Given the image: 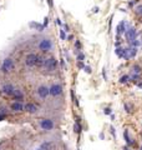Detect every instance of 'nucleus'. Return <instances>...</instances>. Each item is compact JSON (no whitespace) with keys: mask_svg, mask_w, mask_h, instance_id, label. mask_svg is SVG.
Here are the masks:
<instances>
[{"mask_svg":"<svg viewBox=\"0 0 142 150\" xmlns=\"http://www.w3.org/2000/svg\"><path fill=\"white\" fill-rule=\"evenodd\" d=\"M46 1H47V5H49L50 9L54 8V0H46Z\"/></svg>","mask_w":142,"mask_h":150,"instance_id":"nucleus-35","label":"nucleus"},{"mask_svg":"<svg viewBox=\"0 0 142 150\" xmlns=\"http://www.w3.org/2000/svg\"><path fill=\"white\" fill-rule=\"evenodd\" d=\"M124 138H125V142H126V144L129 145V146H131V145H134L135 143H134V140H132L130 137H129V130H125L124 131Z\"/></svg>","mask_w":142,"mask_h":150,"instance_id":"nucleus-18","label":"nucleus"},{"mask_svg":"<svg viewBox=\"0 0 142 150\" xmlns=\"http://www.w3.org/2000/svg\"><path fill=\"white\" fill-rule=\"evenodd\" d=\"M134 11L137 16H142V3L137 4V5L134 8Z\"/></svg>","mask_w":142,"mask_h":150,"instance_id":"nucleus-21","label":"nucleus"},{"mask_svg":"<svg viewBox=\"0 0 142 150\" xmlns=\"http://www.w3.org/2000/svg\"><path fill=\"white\" fill-rule=\"evenodd\" d=\"M129 6H130V8L134 6V1H129Z\"/></svg>","mask_w":142,"mask_h":150,"instance_id":"nucleus-44","label":"nucleus"},{"mask_svg":"<svg viewBox=\"0 0 142 150\" xmlns=\"http://www.w3.org/2000/svg\"><path fill=\"white\" fill-rule=\"evenodd\" d=\"M64 29L66 30V33L70 31V28H69V25H67V24H64Z\"/></svg>","mask_w":142,"mask_h":150,"instance_id":"nucleus-40","label":"nucleus"},{"mask_svg":"<svg viewBox=\"0 0 142 150\" xmlns=\"http://www.w3.org/2000/svg\"><path fill=\"white\" fill-rule=\"evenodd\" d=\"M11 99H13V100H15V101H24V99H25L24 91L21 90L20 88H15V91L13 93Z\"/></svg>","mask_w":142,"mask_h":150,"instance_id":"nucleus-13","label":"nucleus"},{"mask_svg":"<svg viewBox=\"0 0 142 150\" xmlns=\"http://www.w3.org/2000/svg\"><path fill=\"white\" fill-rule=\"evenodd\" d=\"M40 148L42 150H53L54 149V143L53 142H44L40 144Z\"/></svg>","mask_w":142,"mask_h":150,"instance_id":"nucleus-17","label":"nucleus"},{"mask_svg":"<svg viewBox=\"0 0 142 150\" xmlns=\"http://www.w3.org/2000/svg\"><path fill=\"white\" fill-rule=\"evenodd\" d=\"M110 118H111V120H113V119H115V115L111 114V115H110Z\"/></svg>","mask_w":142,"mask_h":150,"instance_id":"nucleus-45","label":"nucleus"},{"mask_svg":"<svg viewBox=\"0 0 142 150\" xmlns=\"http://www.w3.org/2000/svg\"><path fill=\"white\" fill-rule=\"evenodd\" d=\"M37 48H39V50L41 51L42 54H47L50 53L51 50H53L54 48V41L51 38H41V39L39 40V44H37Z\"/></svg>","mask_w":142,"mask_h":150,"instance_id":"nucleus-1","label":"nucleus"},{"mask_svg":"<svg viewBox=\"0 0 142 150\" xmlns=\"http://www.w3.org/2000/svg\"><path fill=\"white\" fill-rule=\"evenodd\" d=\"M34 150H42V149H41V148L39 146V148H36V149H34Z\"/></svg>","mask_w":142,"mask_h":150,"instance_id":"nucleus-46","label":"nucleus"},{"mask_svg":"<svg viewBox=\"0 0 142 150\" xmlns=\"http://www.w3.org/2000/svg\"><path fill=\"white\" fill-rule=\"evenodd\" d=\"M59 64H60V67L63 68V69H65V68H66V65H65V60H64L63 58H61V60L59 62Z\"/></svg>","mask_w":142,"mask_h":150,"instance_id":"nucleus-36","label":"nucleus"},{"mask_svg":"<svg viewBox=\"0 0 142 150\" xmlns=\"http://www.w3.org/2000/svg\"><path fill=\"white\" fill-rule=\"evenodd\" d=\"M110 133L112 134V137H113V139H116V129L113 128L112 125H110Z\"/></svg>","mask_w":142,"mask_h":150,"instance_id":"nucleus-31","label":"nucleus"},{"mask_svg":"<svg viewBox=\"0 0 142 150\" xmlns=\"http://www.w3.org/2000/svg\"><path fill=\"white\" fill-rule=\"evenodd\" d=\"M124 108H125V110L127 114H130V112H132V105H130L129 103H125L124 104Z\"/></svg>","mask_w":142,"mask_h":150,"instance_id":"nucleus-28","label":"nucleus"},{"mask_svg":"<svg viewBox=\"0 0 142 150\" xmlns=\"http://www.w3.org/2000/svg\"><path fill=\"white\" fill-rule=\"evenodd\" d=\"M49 90H50V96L58 98V96H60L61 94H63L64 86H63V84H61V83L54 81V83H51L49 85Z\"/></svg>","mask_w":142,"mask_h":150,"instance_id":"nucleus-6","label":"nucleus"},{"mask_svg":"<svg viewBox=\"0 0 142 150\" xmlns=\"http://www.w3.org/2000/svg\"><path fill=\"white\" fill-rule=\"evenodd\" d=\"M6 115H8V111L5 108H0V120H4L6 118Z\"/></svg>","mask_w":142,"mask_h":150,"instance_id":"nucleus-26","label":"nucleus"},{"mask_svg":"<svg viewBox=\"0 0 142 150\" xmlns=\"http://www.w3.org/2000/svg\"><path fill=\"white\" fill-rule=\"evenodd\" d=\"M98 10H100V8H98V6H93V8L91 9L92 14H97V13H98Z\"/></svg>","mask_w":142,"mask_h":150,"instance_id":"nucleus-37","label":"nucleus"},{"mask_svg":"<svg viewBox=\"0 0 142 150\" xmlns=\"http://www.w3.org/2000/svg\"><path fill=\"white\" fill-rule=\"evenodd\" d=\"M29 26L30 28H34V29L37 30V31H44V29H45V25L44 24H40V23H36V21L30 23Z\"/></svg>","mask_w":142,"mask_h":150,"instance_id":"nucleus-16","label":"nucleus"},{"mask_svg":"<svg viewBox=\"0 0 142 150\" xmlns=\"http://www.w3.org/2000/svg\"><path fill=\"white\" fill-rule=\"evenodd\" d=\"M47 24H49V18H47V16H46V18L44 19V25H45V28L47 26Z\"/></svg>","mask_w":142,"mask_h":150,"instance_id":"nucleus-39","label":"nucleus"},{"mask_svg":"<svg viewBox=\"0 0 142 150\" xmlns=\"http://www.w3.org/2000/svg\"><path fill=\"white\" fill-rule=\"evenodd\" d=\"M141 138H142V133H141Z\"/></svg>","mask_w":142,"mask_h":150,"instance_id":"nucleus-49","label":"nucleus"},{"mask_svg":"<svg viewBox=\"0 0 142 150\" xmlns=\"http://www.w3.org/2000/svg\"><path fill=\"white\" fill-rule=\"evenodd\" d=\"M76 65H77V68H79L80 70H84V68H85V63H84V62H77Z\"/></svg>","mask_w":142,"mask_h":150,"instance_id":"nucleus-32","label":"nucleus"},{"mask_svg":"<svg viewBox=\"0 0 142 150\" xmlns=\"http://www.w3.org/2000/svg\"><path fill=\"white\" fill-rule=\"evenodd\" d=\"M125 35H126V39H127V41H129V44H131L132 41L136 40L137 36H138V34H137V30L135 29L134 26H129V28H127Z\"/></svg>","mask_w":142,"mask_h":150,"instance_id":"nucleus-10","label":"nucleus"},{"mask_svg":"<svg viewBox=\"0 0 142 150\" xmlns=\"http://www.w3.org/2000/svg\"><path fill=\"white\" fill-rule=\"evenodd\" d=\"M74 130H75V133H76V134H80V133H81L82 128H81V124H80V120H79V119L76 120V123L74 124Z\"/></svg>","mask_w":142,"mask_h":150,"instance_id":"nucleus-22","label":"nucleus"},{"mask_svg":"<svg viewBox=\"0 0 142 150\" xmlns=\"http://www.w3.org/2000/svg\"><path fill=\"white\" fill-rule=\"evenodd\" d=\"M115 53L116 55L118 56L120 59H125V60H129V53H127V48H124V46H117L116 50H115Z\"/></svg>","mask_w":142,"mask_h":150,"instance_id":"nucleus-12","label":"nucleus"},{"mask_svg":"<svg viewBox=\"0 0 142 150\" xmlns=\"http://www.w3.org/2000/svg\"><path fill=\"white\" fill-rule=\"evenodd\" d=\"M55 20H56V24H58L60 28H63V26H64V24H63V21H61V19H60V18H56Z\"/></svg>","mask_w":142,"mask_h":150,"instance_id":"nucleus-34","label":"nucleus"},{"mask_svg":"<svg viewBox=\"0 0 142 150\" xmlns=\"http://www.w3.org/2000/svg\"><path fill=\"white\" fill-rule=\"evenodd\" d=\"M58 67H59L58 59H56L54 55H49L45 58V63H44L42 69H45V71H47V73H54L58 70Z\"/></svg>","mask_w":142,"mask_h":150,"instance_id":"nucleus-2","label":"nucleus"},{"mask_svg":"<svg viewBox=\"0 0 142 150\" xmlns=\"http://www.w3.org/2000/svg\"><path fill=\"white\" fill-rule=\"evenodd\" d=\"M137 86L142 89V81H138V83H137Z\"/></svg>","mask_w":142,"mask_h":150,"instance_id":"nucleus-43","label":"nucleus"},{"mask_svg":"<svg viewBox=\"0 0 142 150\" xmlns=\"http://www.w3.org/2000/svg\"><path fill=\"white\" fill-rule=\"evenodd\" d=\"M24 63H25V67L32 69V68H36V64H37V54L35 53H27L24 58Z\"/></svg>","mask_w":142,"mask_h":150,"instance_id":"nucleus-7","label":"nucleus"},{"mask_svg":"<svg viewBox=\"0 0 142 150\" xmlns=\"http://www.w3.org/2000/svg\"><path fill=\"white\" fill-rule=\"evenodd\" d=\"M102 76H103V80H107V76H106V69H105V68L102 69Z\"/></svg>","mask_w":142,"mask_h":150,"instance_id":"nucleus-38","label":"nucleus"},{"mask_svg":"<svg viewBox=\"0 0 142 150\" xmlns=\"http://www.w3.org/2000/svg\"><path fill=\"white\" fill-rule=\"evenodd\" d=\"M84 70H85V73H86V74H92V68L89 67V65H85Z\"/></svg>","mask_w":142,"mask_h":150,"instance_id":"nucleus-30","label":"nucleus"},{"mask_svg":"<svg viewBox=\"0 0 142 150\" xmlns=\"http://www.w3.org/2000/svg\"><path fill=\"white\" fill-rule=\"evenodd\" d=\"M9 109H10V111L13 112H22L25 111V104H24V101H11L10 105H9Z\"/></svg>","mask_w":142,"mask_h":150,"instance_id":"nucleus-9","label":"nucleus"},{"mask_svg":"<svg viewBox=\"0 0 142 150\" xmlns=\"http://www.w3.org/2000/svg\"><path fill=\"white\" fill-rule=\"evenodd\" d=\"M140 150H142V145H141V148H140Z\"/></svg>","mask_w":142,"mask_h":150,"instance_id":"nucleus-48","label":"nucleus"},{"mask_svg":"<svg viewBox=\"0 0 142 150\" xmlns=\"http://www.w3.org/2000/svg\"><path fill=\"white\" fill-rule=\"evenodd\" d=\"M103 112H105L106 115H111V114H112V109H111V108H105Z\"/></svg>","mask_w":142,"mask_h":150,"instance_id":"nucleus-33","label":"nucleus"},{"mask_svg":"<svg viewBox=\"0 0 142 150\" xmlns=\"http://www.w3.org/2000/svg\"><path fill=\"white\" fill-rule=\"evenodd\" d=\"M14 91H15V85L11 83H5L0 88V93H1L4 96H8V98H11Z\"/></svg>","mask_w":142,"mask_h":150,"instance_id":"nucleus-8","label":"nucleus"},{"mask_svg":"<svg viewBox=\"0 0 142 150\" xmlns=\"http://www.w3.org/2000/svg\"><path fill=\"white\" fill-rule=\"evenodd\" d=\"M41 1H44V0H41Z\"/></svg>","mask_w":142,"mask_h":150,"instance_id":"nucleus-50","label":"nucleus"},{"mask_svg":"<svg viewBox=\"0 0 142 150\" xmlns=\"http://www.w3.org/2000/svg\"><path fill=\"white\" fill-rule=\"evenodd\" d=\"M70 95H71V100L75 103V105H77V106H79V101H77L76 95H75V90H74V89H71V90H70Z\"/></svg>","mask_w":142,"mask_h":150,"instance_id":"nucleus-25","label":"nucleus"},{"mask_svg":"<svg viewBox=\"0 0 142 150\" xmlns=\"http://www.w3.org/2000/svg\"><path fill=\"white\" fill-rule=\"evenodd\" d=\"M127 24H126V21L125 20H122L118 23V25H117V29H116V33H117V35H124L126 30H127Z\"/></svg>","mask_w":142,"mask_h":150,"instance_id":"nucleus-14","label":"nucleus"},{"mask_svg":"<svg viewBox=\"0 0 142 150\" xmlns=\"http://www.w3.org/2000/svg\"><path fill=\"white\" fill-rule=\"evenodd\" d=\"M14 67H15L14 59L11 58V56H6V58L3 60L1 65H0V71H1L3 74H9L14 69Z\"/></svg>","mask_w":142,"mask_h":150,"instance_id":"nucleus-5","label":"nucleus"},{"mask_svg":"<svg viewBox=\"0 0 142 150\" xmlns=\"http://www.w3.org/2000/svg\"><path fill=\"white\" fill-rule=\"evenodd\" d=\"M67 40H69V41H72V40H74V35H72V34L67 35Z\"/></svg>","mask_w":142,"mask_h":150,"instance_id":"nucleus-41","label":"nucleus"},{"mask_svg":"<svg viewBox=\"0 0 142 150\" xmlns=\"http://www.w3.org/2000/svg\"><path fill=\"white\" fill-rule=\"evenodd\" d=\"M132 74H141V71H142V69H141V67L138 64H135V65H132Z\"/></svg>","mask_w":142,"mask_h":150,"instance_id":"nucleus-23","label":"nucleus"},{"mask_svg":"<svg viewBox=\"0 0 142 150\" xmlns=\"http://www.w3.org/2000/svg\"><path fill=\"white\" fill-rule=\"evenodd\" d=\"M85 60V54L82 53V51H80V53L77 54V62H84Z\"/></svg>","mask_w":142,"mask_h":150,"instance_id":"nucleus-29","label":"nucleus"},{"mask_svg":"<svg viewBox=\"0 0 142 150\" xmlns=\"http://www.w3.org/2000/svg\"><path fill=\"white\" fill-rule=\"evenodd\" d=\"M25 112H27V114H30V115H36L37 112H39V106L32 101L25 103Z\"/></svg>","mask_w":142,"mask_h":150,"instance_id":"nucleus-11","label":"nucleus"},{"mask_svg":"<svg viewBox=\"0 0 142 150\" xmlns=\"http://www.w3.org/2000/svg\"><path fill=\"white\" fill-rule=\"evenodd\" d=\"M37 125L39 128L44 131H51L55 129V121L53 119H49V118H41L37 120Z\"/></svg>","mask_w":142,"mask_h":150,"instance_id":"nucleus-4","label":"nucleus"},{"mask_svg":"<svg viewBox=\"0 0 142 150\" xmlns=\"http://www.w3.org/2000/svg\"><path fill=\"white\" fill-rule=\"evenodd\" d=\"M35 93H36L37 99L41 100V101H45L47 98L50 96V90H49V86H47L46 84H40V85H37Z\"/></svg>","mask_w":142,"mask_h":150,"instance_id":"nucleus-3","label":"nucleus"},{"mask_svg":"<svg viewBox=\"0 0 142 150\" xmlns=\"http://www.w3.org/2000/svg\"><path fill=\"white\" fill-rule=\"evenodd\" d=\"M45 58H46V56H44V55H37V64H36V68H42V67H44Z\"/></svg>","mask_w":142,"mask_h":150,"instance_id":"nucleus-19","label":"nucleus"},{"mask_svg":"<svg viewBox=\"0 0 142 150\" xmlns=\"http://www.w3.org/2000/svg\"><path fill=\"white\" fill-rule=\"evenodd\" d=\"M59 36H60V39H61V40H66V39H67V34H66V30L63 29V28H60Z\"/></svg>","mask_w":142,"mask_h":150,"instance_id":"nucleus-24","label":"nucleus"},{"mask_svg":"<svg viewBox=\"0 0 142 150\" xmlns=\"http://www.w3.org/2000/svg\"><path fill=\"white\" fill-rule=\"evenodd\" d=\"M130 80V75L129 74H126V75H122V76L120 78V79H118V81H120L121 84H126L127 81H129Z\"/></svg>","mask_w":142,"mask_h":150,"instance_id":"nucleus-27","label":"nucleus"},{"mask_svg":"<svg viewBox=\"0 0 142 150\" xmlns=\"http://www.w3.org/2000/svg\"><path fill=\"white\" fill-rule=\"evenodd\" d=\"M80 51H82V44H81V41H80L79 39L75 40V53L79 54Z\"/></svg>","mask_w":142,"mask_h":150,"instance_id":"nucleus-20","label":"nucleus"},{"mask_svg":"<svg viewBox=\"0 0 142 150\" xmlns=\"http://www.w3.org/2000/svg\"><path fill=\"white\" fill-rule=\"evenodd\" d=\"M141 48H142V38H141Z\"/></svg>","mask_w":142,"mask_h":150,"instance_id":"nucleus-47","label":"nucleus"},{"mask_svg":"<svg viewBox=\"0 0 142 150\" xmlns=\"http://www.w3.org/2000/svg\"><path fill=\"white\" fill-rule=\"evenodd\" d=\"M137 51H138V49L136 48V46H131L129 45L127 46V53H129V58H135V56L137 55Z\"/></svg>","mask_w":142,"mask_h":150,"instance_id":"nucleus-15","label":"nucleus"},{"mask_svg":"<svg viewBox=\"0 0 142 150\" xmlns=\"http://www.w3.org/2000/svg\"><path fill=\"white\" fill-rule=\"evenodd\" d=\"M100 139H101V140L105 139V134H103V133H100Z\"/></svg>","mask_w":142,"mask_h":150,"instance_id":"nucleus-42","label":"nucleus"}]
</instances>
